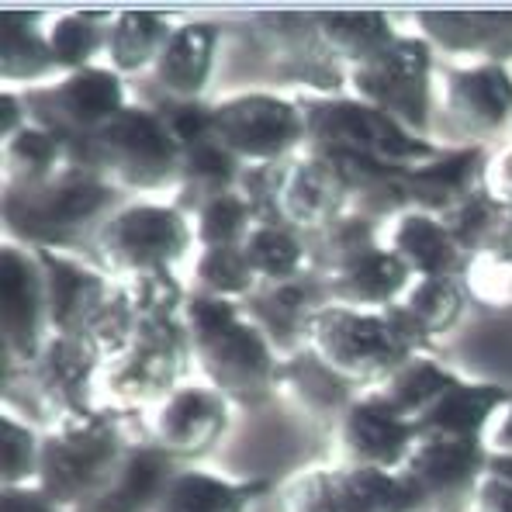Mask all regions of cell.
<instances>
[{"label":"cell","mask_w":512,"mask_h":512,"mask_svg":"<svg viewBox=\"0 0 512 512\" xmlns=\"http://www.w3.org/2000/svg\"><path fill=\"white\" fill-rule=\"evenodd\" d=\"M412 21L436 56L464 66L512 63V11H416Z\"/></svg>","instance_id":"22"},{"label":"cell","mask_w":512,"mask_h":512,"mask_svg":"<svg viewBox=\"0 0 512 512\" xmlns=\"http://www.w3.org/2000/svg\"><path fill=\"white\" fill-rule=\"evenodd\" d=\"M464 288L474 305L495 308V312L512 308V236L468 256Z\"/></svg>","instance_id":"45"},{"label":"cell","mask_w":512,"mask_h":512,"mask_svg":"<svg viewBox=\"0 0 512 512\" xmlns=\"http://www.w3.org/2000/svg\"><path fill=\"white\" fill-rule=\"evenodd\" d=\"M412 281L416 277L409 274V267L381 243L371 253L346 263L343 270H336L333 277H326L329 305L353 308V312H384L405 298Z\"/></svg>","instance_id":"29"},{"label":"cell","mask_w":512,"mask_h":512,"mask_svg":"<svg viewBox=\"0 0 512 512\" xmlns=\"http://www.w3.org/2000/svg\"><path fill=\"white\" fill-rule=\"evenodd\" d=\"M135 329H139V315H135V301L128 284L115 281L111 295L94 308V315L84 322L77 340L94 353L101 364H111L122 353H128V346L135 343Z\"/></svg>","instance_id":"41"},{"label":"cell","mask_w":512,"mask_h":512,"mask_svg":"<svg viewBox=\"0 0 512 512\" xmlns=\"http://www.w3.org/2000/svg\"><path fill=\"white\" fill-rule=\"evenodd\" d=\"M4 512H63L39 485L4 488Z\"/></svg>","instance_id":"51"},{"label":"cell","mask_w":512,"mask_h":512,"mask_svg":"<svg viewBox=\"0 0 512 512\" xmlns=\"http://www.w3.org/2000/svg\"><path fill=\"white\" fill-rule=\"evenodd\" d=\"M184 319L194 343V367L232 409L256 412L281 395L284 357L246 319L239 301L191 288Z\"/></svg>","instance_id":"2"},{"label":"cell","mask_w":512,"mask_h":512,"mask_svg":"<svg viewBox=\"0 0 512 512\" xmlns=\"http://www.w3.org/2000/svg\"><path fill=\"white\" fill-rule=\"evenodd\" d=\"M153 108L160 111L170 135L180 142V149L212 135V101H160Z\"/></svg>","instance_id":"49"},{"label":"cell","mask_w":512,"mask_h":512,"mask_svg":"<svg viewBox=\"0 0 512 512\" xmlns=\"http://www.w3.org/2000/svg\"><path fill=\"white\" fill-rule=\"evenodd\" d=\"M28 125V108L21 90H4L0 94V139H14Z\"/></svg>","instance_id":"53"},{"label":"cell","mask_w":512,"mask_h":512,"mask_svg":"<svg viewBox=\"0 0 512 512\" xmlns=\"http://www.w3.org/2000/svg\"><path fill=\"white\" fill-rule=\"evenodd\" d=\"M468 288L454 277H416L405 291L402 305L412 319L423 326V333L440 346L457 329V322L468 312Z\"/></svg>","instance_id":"40"},{"label":"cell","mask_w":512,"mask_h":512,"mask_svg":"<svg viewBox=\"0 0 512 512\" xmlns=\"http://www.w3.org/2000/svg\"><path fill=\"white\" fill-rule=\"evenodd\" d=\"M312 353L350 388H381L405 360L409 346L398 340L384 312H353V308L326 305L312 329Z\"/></svg>","instance_id":"12"},{"label":"cell","mask_w":512,"mask_h":512,"mask_svg":"<svg viewBox=\"0 0 512 512\" xmlns=\"http://www.w3.org/2000/svg\"><path fill=\"white\" fill-rule=\"evenodd\" d=\"M295 101L305 111V153L312 156H357V160L384 163V167L412 170L436 160L443 149L436 139L409 132L391 115L353 94L322 97L298 90Z\"/></svg>","instance_id":"4"},{"label":"cell","mask_w":512,"mask_h":512,"mask_svg":"<svg viewBox=\"0 0 512 512\" xmlns=\"http://www.w3.org/2000/svg\"><path fill=\"white\" fill-rule=\"evenodd\" d=\"M436 49L419 32H402L381 56L350 70L346 94L374 104L409 132L433 139L436 118Z\"/></svg>","instance_id":"10"},{"label":"cell","mask_w":512,"mask_h":512,"mask_svg":"<svg viewBox=\"0 0 512 512\" xmlns=\"http://www.w3.org/2000/svg\"><path fill=\"white\" fill-rule=\"evenodd\" d=\"M101 360L77 336H52L32 367L0 374L4 412L39 426L42 433L84 423L94 416V391L101 388Z\"/></svg>","instance_id":"5"},{"label":"cell","mask_w":512,"mask_h":512,"mask_svg":"<svg viewBox=\"0 0 512 512\" xmlns=\"http://www.w3.org/2000/svg\"><path fill=\"white\" fill-rule=\"evenodd\" d=\"M284 173L288 163H274V167H243L239 173L236 191L243 194L246 208H250L256 225H281V191H284Z\"/></svg>","instance_id":"48"},{"label":"cell","mask_w":512,"mask_h":512,"mask_svg":"<svg viewBox=\"0 0 512 512\" xmlns=\"http://www.w3.org/2000/svg\"><path fill=\"white\" fill-rule=\"evenodd\" d=\"M122 205L125 194L101 173L66 167L39 184H4V229L11 243L84 256Z\"/></svg>","instance_id":"3"},{"label":"cell","mask_w":512,"mask_h":512,"mask_svg":"<svg viewBox=\"0 0 512 512\" xmlns=\"http://www.w3.org/2000/svg\"><path fill=\"white\" fill-rule=\"evenodd\" d=\"M457 381H461V374L450 371V367L440 364L436 357H412V360H405V364L398 367V371L391 374L381 388H374L371 395L381 398L391 412H398V416L419 423V419H423L426 412L440 402L443 391Z\"/></svg>","instance_id":"36"},{"label":"cell","mask_w":512,"mask_h":512,"mask_svg":"<svg viewBox=\"0 0 512 512\" xmlns=\"http://www.w3.org/2000/svg\"><path fill=\"white\" fill-rule=\"evenodd\" d=\"M281 395H288L295 402V409L305 416V423L326 436H336L343 416L350 412V405L360 398L357 388H350L343 378H336L326 364L308 350L295 353L284 360V381Z\"/></svg>","instance_id":"30"},{"label":"cell","mask_w":512,"mask_h":512,"mask_svg":"<svg viewBox=\"0 0 512 512\" xmlns=\"http://www.w3.org/2000/svg\"><path fill=\"white\" fill-rule=\"evenodd\" d=\"M384 246L409 267L412 277H454L464 281L468 253L447 229V222L426 212H409L384 229Z\"/></svg>","instance_id":"28"},{"label":"cell","mask_w":512,"mask_h":512,"mask_svg":"<svg viewBox=\"0 0 512 512\" xmlns=\"http://www.w3.org/2000/svg\"><path fill=\"white\" fill-rule=\"evenodd\" d=\"M173 28H177V21L160 11H115L104 59L118 77L153 70Z\"/></svg>","instance_id":"35"},{"label":"cell","mask_w":512,"mask_h":512,"mask_svg":"<svg viewBox=\"0 0 512 512\" xmlns=\"http://www.w3.org/2000/svg\"><path fill=\"white\" fill-rule=\"evenodd\" d=\"M218 45H222V28L215 21H177L170 42L149 70L163 101H205Z\"/></svg>","instance_id":"25"},{"label":"cell","mask_w":512,"mask_h":512,"mask_svg":"<svg viewBox=\"0 0 512 512\" xmlns=\"http://www.w3.org/2000/svg\"><path fill=\"white\" fill-rule=\"evenodd\" d=\"M443 222H447V229L454 232V239L461 243V250L468 256L488 250V246L512 236V218L488 187L471 194V198L464 201L457 212H450Z\"/></svg>","instance_id":"43"},{"label":"cell","mask_w":512,"mask_h":512,"mask_svg":"<svg viewBox=\"0 0 512 512\" xmlns=\"http://www.w3.org/2000/svg\"><path fill=\"white\" fill-rule=\"evenodd\" d=\"M281 512H429V506L405 471L340 464L284 481Z\"/></svg>","instance_id":"13"},{"label":"cell","mask_w":512,"mask_h":512,"mask_svg":"<svg viewBox=\"0 0 512 512\" xmlns=\"http://www.w3.org/2000/svg\"><path fill=\"white\" fill-rule=\"evenodd\" d=\"M115 11H70L49 18V49L59 73H77L101 66L97 59L108 52V32Z\"/></svg>","instance_id":"37"},{"label":"cell","mask_w":512,"mask_h":512,"mask_svg":"<svg viewBox=\"0 0 512 512\" xmlns=\"http://www.w3.org/2000/svg\"><path fill=\"white\" fill-rule=\"evenodd\" d=\"M488 457L485 440H419L402 471L423 492L429 512H471Z\"/></svg>","instance_id":"18"},{"label":"cell","mask_w":512,"mask_h":512,"mask_svg":"<svg viewBox=\"0 0 512 512\" xmlns=\"http://www.w3.org/2000/svg\"><path fill=\"white\" fill-rule=\"evenodd\" d=\"M260 288L243 246H218V250H201L194 260V291L205 295L239 301L243 305L253 291Z\"/></svg>","instance_id":"44"},{"label":"cell","mask_w":512,"mask_h":512,"mask_svg":"<svg viewBox=\"0 0 512 512\" xmlns=\"http://www.w3.org/2000/svg\"><path fill=\"white\" fill-rule=\"evenodd\" d=\"M42 429L25 423V419L4 412L0 419V478H4V488H18V485H35L39 481V468H42Z\"/></svg>","instance_id":"47"},{"label":"cell","mask_w":512,"mask_h":512,"mask_svg":"<svg viewBox=\"0 0 512 512\" xmlns=\"http://www.w3.org/2000/svg\"><path fill=\"white\" fill-rule=\"evenodd\" d=\"M246 32L277 80L305 94L340 97L350 90V73L322 45L315 11H256L246 14Z\"/></svg>","instance_id":"14"},{"label":"cell","mask_w":512,"mask_h":512,"mask_svg":"<svg viewBox=\"0 0 512 512\" xmlns=\"http://www.w3.org/2000/svg\"><path fill=\"white\" fill-rule=\"evenodd\" d=\"M21 94H25L28 122L56 135L66 146L70 167L80 170H90L94 135L132 104L125 94V77H118L108 63L63 73L52 84L21 90Z\"/></svg>","instance_id":"9"},{"label":"cell","mask_w":512,"mask_h":512,"mask_svg":"<svg viewBox=\"0 0 512 512\" xmlns=\"http://www.w3.org/2000/svg\"><path fill=\"white\" fill-rule=\"evenodd\" d=\"M212 139L243 167L291 163L305 153V111L274 90H239L212 101Z\"/></svg>","instance_id":"11"},{"label":"cell","mask_w":512,"mask_h":512,"mask_svg":"<svg viewBox=\"0 0 512 512\" xmlns=\"http://www.w3.org/2000/svg\"><path fill=\"white\" fill-rule=\"evenodd\" d=\"M0 374L25 371L52 340L42 256L32 246L4 243L0 253Z\"/></svg>","instance_id":"16"},{"label":"cell","mask_w":512,"mask_h":512,"mask_svg":"<svg viewBox=\"0 0 512 512\" xmlns=\"http://www.w3.org/2000/svg\"><path fill=\"white\" fill-rule=\"evenodd\" d=\"M326 305H329L326 281L308 270V274L295 277V281L260 284L239 308L267 336V343L288 360L312 346L315 319H319V312Z\"/></svg>","instance_id":"19"},{"label":"cell","mask_w":512,"mask_h":512,"mask_svg":"<svg viewBox=\"0 0 512 512\" xmlns=\"http://www.w3.org/2000/svg\"><path fill=\"white\" fill-rule=\"evenodd\" d=\"M180 142L153 104H128L94 135L90 170L111 187L135 198L177 191L180 184Z\"/></svg>","instance_id":"7"},{"label":"cell","mask_w":512,"mask_h":512,"mask_svg":"<svg viewBox=\"0 0 512 512\" xmlns=\"http://www.w3.org/2000/svg\"><path fill=\"white\" fill-rule=\"evenodd\" d=\"M512 402V391L495 381L461 378L443 391V398L416 423L419 440H485L502 409Z\"/></svg>","instance_id":"26"},{"label":"cell","mask_w":512,"mask_h":512,"mask_svg":"<svg viewBox=\"0 0 512 512\" xmlns=\"http://www.w3.org/2000/svg\"><path fill=\"white\" fill-rule=\"evenodd\" d=\"M315 21H319L322 45L333 52L346 73L371 63L402 35L395 28V18L381 11H315Z\"/></svg>","instance_id":"34"},{"label":"cell","mask_w":512,"mask_h":512,"mask_svg":"<svg viewBox=\"0 0 512 512\" xmlns=\"http://www.w3.org/2000/svg\"><path fill=\"white\" fill-rule=\"evenodd\" d=\"M270 495L267 478H218L198 468H177L156 512H246Z\"/></svg>","instance_id":"32"},{"label":"cell","mask_w":512,"mask_h":512,"mask_svg":"<svg viewBox=\"0 0 512 512\" xmlns=\"http://www.w3.org/2000/svg\"><path fill=\"white\" fill-rule=\"evenodd\" d=\"M45 270V295H49L52 336H80L94 308L111 295L115 281L101 267L87 263L77 253L39 250Z\"/></svg>","instance_id":"24"},{"label":"cell","mask_w":512,"mask_h":512,"mask_svg":"<svg viewBox=\"0 0 512 512\" xmlns=\"http://www.w3.org/2000/svg\"><path fill=\"white\" fill-rule=\"evenodd\" d=\"M492 156L495 153L488 146H443L436 160L405 170L412 212H426L436 218L457 212L471 194L485 187Z\"/></svg>","instance_id":"23"},{"label":"cell","mask_w":512,"mask_h":512,"mask_svg":"<svg viewBox=\"0 0 512 512\" xmlns=\"http://www.w3.org/2000/svg\"><path fill=\"white\" fill-rule=\"evenodd\" d=\"M488 474H495V478H502V481H509V485H512V457L492 454V457H488Z\"/></svg>","instance_id":"55"},{"label":"cell","mask_w":512,"mask_h":512,"mask_svg":"<svg viewBox=\"0 0 512 512\" xmlns=\"http://www.w3.org/2000/svg\"><path fill=\"white\" fill-rule=\"evenodd\" d=\"M485 187L499 198V205L506 208L512 218V146L492 156V167H488Z\"/></svg>","instance_id":"50"},{"label":"cell","mask_w":512,"mask_h":512,"mask_svg":"<svg viewBox=\"0 0 512 512\" xmlns=\"http://www.w3.org/2000/svg\"><path fill=\"white\" fill-rule=\"evenodd\" d=\"M488 450H492V454L512 457V402L502 409V416L495 419V426L488 429Z\"/></svg>","instance_id":"54"},{"label":"cell","mask_w":512,"mask_h":512,"mask_svg":"<svg viewBox=\"0 0 512 512\" xmlns=\"http://www.w3.org/2000/svg\"><path fill=\"white\" fill-rule=\"evenodd\" d=\"M243 253L250 260L260 284H284L308 274V243L291 225H256L250 239L243 243Z\"/></svg>","instance_id":"39"},{"label":"cell","mask_w":512,"mask_h":512,"mask_svg":"<svg viewBox=\"0 0 512 512\" xmlns=\"http://www.w3.org/2000/svg\"><path fill=\"white\" fill-rule=\"evenodd\" d=\"M0 84L4 90H35L59 80V63L49 49L45 14L4 11L0 14Z\"/></svg>","instance_id":"31"},{"label":"cell","mask_w":512,"mask_h":512,"mask_svg":"<svg viewBox=\"0 0 512 512\" xmlns=\"http://www.w3.org/2000/svg\"><path fill=\"white\" fill-rule=\"evenodd\" d=\"M66 167L70 156L63 142L32 122L4 142V184H39Z\"/></svg>","instance_id":"42"},{"label":"cell","mask_w":512,"mask_h":512,"mask_svg":"<svg viewBox=\"0 0 512 512\" xmlns=\"http://www.w3.org/2000/svg\"><path fill=\"white\" fill-rule=\"evenodd\" d=\"M308 243V270L315 277H333L336 270H343L346 263H353L357 256L371 253L374 246L384 243V225L371 222V218L350 212L343 218H336L333 225L305 236Z\"/></svg>","instance_id":"38"},{"label":"cell","mask_w":512,"mask_h":512,"mask_svg":"<svg viewBox=\"0 0 512 512\" xmlns=\"http://www.w3.org/2000/svg\"><path fill=\"white\" fill-rule=\"evenodd\" d=\"M128 443L122 409L101 405L84 423L42 436V468L35 485L63 512L87 506L118 471Z\"/></svg>","instance_id":"6"},{"label":"cell","mask_w":512,"mask_h":512,"mask_svg":"<svg viewBox=\"0 0 512 512\" xmlns=\"http://www.w3.org/2000/svg\"><path fill=\"white\" fill-rule=\"evenodd\" d=\"M122 284L132 291L139 329L128 353L101 367V388H108L115 409L153 412L180 384L191 381L194 343L184 319L191 288H184L173 270H156Z\"/></svg>","instance_id":"1"},{"label":"cell","mask_w":512,"mask_h":512,"mask_svg":"<svg viewBox=\"0 0 512 512\" xmlns=\"http://www.w3.org/2000/svg\"><path fill=\"white\" fill-rule=\"evenodd\" d=\"M336 440H340L346 464L374 471H402L409 464L412 450L419 447L416 423L391 412L371 391H364L350 405V412L336 429Z\"/></svg>","instance_id":"21"},{"label":"cell","mask_w":512,"mask_h":512,"mask_svg":"<svg viewBox=\"0 0 512 512\" xmlns=\"http://www.w3.org/2000/svg\"><path fill=\"white\" fill-rule=\"evenodd\" d=\"M177 468L180 464H173L153 440L128 443L108 485L73 512H156Z\"/></svg>","instance_id":"27"},{"label":"cell","mask_w":512,"mask_h":512,"mask_svg":"<svg viewBox=\"0 0 512 512\" xmlns=\"http://www.w3.org/2000/svg\"><path fill=\"white\" fill-rule=\"evenodd\" d=\"M239 173H243V163L225 153L212 135L191 142L180 153V184L173 191V208H180L187 218H194L205 205H212L215 198L236 191Z\"/></svg>","instance_id":"33"},{"label":"cell","mask_w":512,"mask_h":512,"mask_svg":"<svg viewBox=\"0 0 512 512\" xmlns=\"http://www.w3.org/2000/svg\"><path fill=\"white\" fill-rule=\"evenodd\" d=\"M194 222V239H198V250H218V246H243L256 229L250 208H246L243 194L229 191L222 198H215L212 205H205Z\"/></svg>","instance_id":"46"},{"label":"cell","mask_w":512,"mask_h":512,"mask_svg":"<svg viewBox=\"0 0 512 512\" xmlns=\"http://www.w3.org/2000/svg\"><path fill=\"white\" fill-rule=\"evenodd\" d=\"M471 512H512V485L495 474H485Z\"/></svg>","instance_id":"52"},{"label":"cell","mask_w":512,"mask_h":512,"mask_svg":"<svg viewBox=\"0 0 512 512\" xmlns=\"http://www.w3.org/2000/svg\"><path fill=\"white\" fill-rule=\"evenodd\" d=\"M194 246V222L173 208V201L135 198L101 225L94 256L111 281H135L156 270H173Z\"/></svg>","instance_id":"8"},{"label":"cell","mask_w":512,"mask_h":512,"mask_svg":"<svg viewBox=\"0 0 512 512\" xmlns=\"http://www.w3.org/2000/svg\"><path fill=\"white\" fill-rule=\"evenodd\" d=\"M436 115L450 146H488L512 128V70L495 63H440Z\"/></svg>","instance_id":"15"},{"label":"cell","mask_w":512,"mask_h":512,"mask_svg":"<svg viewBox=\"0 0 512 512\" xmlns=\"http://www.w3.org/2000/svg\"><path fill=\"white\" fill-rule=\"evenodd\" d=\"M232 405L205 381H187L149 412V440L180 468H194L225 440Z\"/></svg>","instance_id":"17"},{"label":"cell","mask_w":512,"mask_h":512,"mask_svg":"<svg viewBox=\"0 0 512 512\" xmlns=\"http://www.w3.org/2000/svg\"><path fill=\"white\" fill-rule=\"evenodd\" d=\"M353 212V180L340 156L301 153L288 163L281 191L284 225L298 229L301 236L333 225L336 218Z\"/></svg>","instance_id":"20"}]
</instances>
